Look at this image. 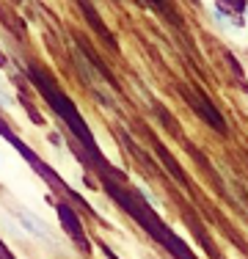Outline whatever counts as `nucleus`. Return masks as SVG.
Segmentation results:
<instances>
[{
	"mask_svg": "<svg viewBox=\"0 0 248 259\" xmlns=\"http://www.w3.org/2000/svg\"><path fill=\"white\" fill-rule=\"evenodd\" d=\"M229 6H234V9H240V6H243V0H226Z\"/></svg>",
	"mask_w": 248,
	"mask_h": 259,
	"instance_id": "3",
	"label": "nucleus"
},
{
	"mask_svg": "<svg viewBox=\"0 0 248 259\" xmlns=\"http://www.w3.org/2000/svg\"><path fill=\"white\" fill-rule=\"evenodd\" d=\"M17 226H20V232L25 237L53 240V226H50L42 215H36L33 209H17Z\"/></svg>",
	"mask_w": 248,
	"mask_h": 259,
	"instance_id": "1",
	"label": "nucleus"
},
{
	"mask_svg": "<svg viewBox=\"0 0 248 259\" xmlns=\"http://www.w3.org/2000/svg\"><path fill=\"white\" fill-rule=\"evenodd\" d=\"M0 168H3V155H0Z\"/></svg>",
	"mask_w": 248,
	"mask_h": 259,
	"instance_id": "4",
	"label": "nucleus"
},
{
	"mask_svg": "<svg viewBox=\"0 0 248 259\" xmlns=\"http://www.w3.org/2000/svg\"><path fill=\"white\" fill-rule=\"evenodd\" d=\"M0 105H3V108H11V105H14V97L9 94V89L3 85V80H0Z\"/></svg>",
	"mask_w": 248,
	"mask_h": 259,
	"instance_id": "2",
	"label": "nucleus"
}]
</instances>
